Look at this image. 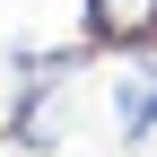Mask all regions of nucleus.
Listing matches in <instances>:
<instances>
[{
  "label": "nucleus",
  "instance_id": "1",
  "mask_svg": "<svg viewBox=\"0 0 157 157\" xmlns=\"http://www.w3.org/2000/svg\"><path fill=\"white\" fill-rule=\"evenodd\" d=\"M9 140L26 148V157H52V148L70 140V87L52 70H26L9 87Z\"/></svg>",
  "mask_w": 157,
  "mask_h": 157
},
{
  "label": "nucleus",
  "instance_id": "2",
  "mask_svg": "<svg viewBox=\"0 0 157 157\" xmlns=\"http://www.w3.org/2000/svg\"><path fill=\"white\" fill-rule=\"evenodd\" d=\"M78 35L96 52H157V0H78Z\"/></svg>",
  "mask_w": 157,
  "mask_h": 157
},
{
  "label": "nucleus",
  "instance_id": "3",
  "mask_svg": "<svg viewBox=\"0 0 157 157\" xmlns=\"http://www.w3.org/2000/svg\"><path fill=\"white\" fill-rule=\"evenodd\" d=\"M105 122L122 131L131 148L148 140V131H157V70H122V78H113V87H105Z\"/></svg>",
  "mask_w": 157,
  "mask_h": 157
}]
</instances>
